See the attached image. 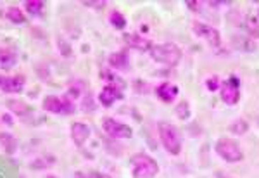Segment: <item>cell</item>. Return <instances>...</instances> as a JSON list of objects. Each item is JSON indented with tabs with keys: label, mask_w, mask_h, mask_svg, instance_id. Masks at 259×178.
Here are the masks:
<instances>
[{
	"label": "cell",
	"mask_w": 259,
	"mask_h": 178,
	"mask_svg": "<svg viewBox=\"0 0 259 178\" xmlns=\"http://www.w3.org/2000/svg\"><path fill=\"white\" fill-rule=\"evenodd\" d=\"M19 61V54L16 49L0 47V69L2 71H11Z\"/></svg>",
	"instance_id": "obj_16"
},
{
	"label": "cell",
	"mask_w": 259,
	"mask_h": 178,
	"mask_svg": "<svg viewBox=\"0 0 259 178\" xmlns=\"http://www.w3.org/2000/svg\"><path fill=\"white\" fill-rule=\"evenodd\" d=\"M99 78L102 81H106V85H112V86H118V88L124 90L126 88V81L121 78V74H118L116 71H112L111 68H102L99 71Z\"/></svg>",
	"instance_id": "obj_18"
},
{
	"label": "cell",
	"mask_w": 259,
	"mask_h": 178,
	"mask_svg": "<svg viewBox=\"0 0 259 178\" xmlns=\"http://www.w3.org/2000/svg\"><path fill=\"white\" fill-rule=\"evenodd\" d=\"M26 86V76L23 73L14 74V76H6V74H0V90L4 94H12L19 95Z\"/></svg>",
	"instance_id": "obj_9"
},
{
	"label": "cell",
	"mask_w": 259,
	"mask_h": 178,
	"mask_svg": "<svg viewBox=\"0 0 259 178\" xmlns=\"http://www.w3.org/2000/svg\"><path fill=\"white\" fill-rule=\"evenodd\" d=\"M207 6L209 7H221V6H228V2H207Z\"/></svg>",
	"instance_id": "obj_36"
},
{
	"label": "cell",
	"mask_w": 259,
	"mask_h": 178,
	"mask_svg": "<svg viewBox=\"0 0 259 178\" xmlns=\"http://www.w3.org/2000/svg\"><path fill=\"white\" fill-rule=\"evenodd\" d=\"M220 97L227 106H237L242 97V83L237 74H230L225 81H221Z\"/></svg>",
	"instance_id": "obj_6"
},
{
	"label": "cell",
	"mask_w": 259,
	"mask_h": 178,
	"mask_svg": "<svg viewBox=\"0 0 259 178\" xmlns=\"http://www.w3.org/2000/svg\"><path fill=\"white\" fill-rule=\"evenodd\" d=\"M232 45L240 52H256V42L249 36L244 35H233L232 36Z\"/></svg>",
	"instance_id": "obj_20"
},
{
	"label": "cell",
	"mask_w": 259,
	"mask_h": 178,
	"mask_svg": "<svg viewBox=\"0 0 259 178\" xmlns=\"http://www.w3.org/2000/svg\"><path fill=\"white\" fill-rule=\"evenodd\" d=\"M214 152L218 154L221 161L230 163V164L244 161V151H242V147L239 146V142L233 139H228V137H221V139L216 140Z\"/></svg>",
	"instance_id": "obj_4"
},
{
	"label": "cell",
	"mask_w": 259,
	"mask_h": 178,
	"mask_svg": "<svg viewBox=\"0 0 259 178\" xmlns=\"http://www.w3.org/2000/svg\"><path fill=\"white\" fill-rule=\"evenodd\" d=\"M81 4L85 7H89V9H95V11H102V9H106V6H107L106 0H83Z\"/></svg>",
	"instance_id": "obj_32"
},
{
	"label": "cell",
	"mask_w": 259,
	"mask_h": 178,
	"mask_svg": "<svg viewBox=\"0 0 259 178\" xmlns=\"http://www.w3.org/2000/svg\"><path fill=\"white\" fill-rule=\"evenodd\" d=\"M57 163V157L54 154H41V156H36L35 159L30 161V164H28V168L33 169V171H47V169L54 168Z\"/></svg>",
	"instance_id": "obj_17"
},
{
	"label": "cell",
	"mask_w": 259,
	"mask_h": 178,
	"mask_svg": "<svg viewBox=\"0 0 259 178\" xmlns=\"http://www.w3.org/2000/svg\"><path fill=\"white\" fill-rule=\"evenodd\" d=\"M175 114H177V118L180 121H187V119H190L192 116V107H190V102L189 101H180L177 106H175Z\"/></svg>",
	"instance_id": "obj_28"
},
{
	"label": "cell",
	"mask_w": 259,
	"mask_h": 178,
	"mask_svg": "<svg viewBox=\"0 0 259 178\" xmlns=\"http://www.w3.org/2000/svg\"><path fill=\"white\" fill-rule=\"evenodd\" d=\"M119 101H124V92L118 88V86H112V85H104L97 97V102L102 107H106V109H109V107H112Z\"/></svg>",
	"instance_id": "obj_10"
},
{
	"label": "cell",
	"mask_w": 259,
	"mask_h": 178,
	"mask_svg": "<svg viewBox=\"0 0 259 178\" xmlns=\"http://www.w3.org/2000/svg\"><path fill=\"white\" fill-rule=\"evenodd\" d=\"M104 147H106V151L109 152V154L116 156V157H119L124 152V147L119 144V140L109 139V137H107V139L104 140Z\"/></svg>",
	"instance_id": "obj_29"
},
{
	"label": "cell",
	"mask_w": 259,
	"mask_h": 178,
	"mask_svg": "<svg viewBox=\"0 0 259 178\" xmlns=\"http://www.w3.org/2000/svg\"><path fill=\"white\" fill-rule=\"evenodd\" d=\"M244 30L247 33L249 38H252L254 42L259 40V19L257 16H247V19L244 21Z\"/></svg>",
	"instance_id": "obj_26"
},
{
	"label": "cell",
	"mask_w": 259,
	"mask_h": 178,
	"mask_svg": "<svg viewBox=\"0 0 259 178\" xmlns=\"http://www.w3.org/2000/svg\"><path fill=\"white\" fill-rule=\"evenodd\" d=\"M249 121L245 118H235L232 123L228 125V131L232 135H235V137H242V135H245L249 131Z\"/></svg>",
	"instance_id": "obj_23"
},
{
	"label": "cell",
	"mask_w": 259,
	"mask_h": 178,
	"mask_svg": "<svg viewBox=\"0 0 259 178\" xmlns=\"http://www.w3.org/2000/svg\"><path fill=\"white\" fill-rule=\"evenodd\" d=\"M257 125H259V116H257Z\"/></svg>",
	"instance_id": "obj_39"
},
{
	"label": "cell",
	"mask_w": 259,
	"mask_h": 178,
	"mask_svg": "<svg viewBox=\"0 0 259 178\" xmlns=\"http://www.w3.org/2000/svg\"><path fill=\"white\" fill-rule=\"evenodd\" d=\"M109 24L114 30H118V31H123L124 28L128 26V19H126V16L123 14L121 11L118 9H112L109 12Z\"/></svg>",
	"instance_id": "obj_24"
},
{
	"label": "cell",
	"mask_w": 259,
	"mask_h": 178,
	"mask_svg": "<svg viewBox=\"0 0 259 178\" xmlns=\"http://www.w3.org/2000/svg\"><path fill=\"white\" fill-rule=\"evenodd\" d=\"M6 18L7 21H11L12 24H26L28 18H26V12H24V9H21V7L18 6H11L6 9Z\"/></svg>",
	"instance_id": "obj_21"
},
{
	"label": "cell",
	"mask_w": 259,
	"mask_h": 178,
	"mask_svg": "<svg viewBox=\"0 0 259 178\" xmlns=\"http://www.w3.org/2000/svg\"><path fill=\"white\" fill-rule=\"evenodd\" d=\"M45 178H59V176H56V175H52V173H49V175H45Z\"/></svg>",
	"instance_id": "obj_38"
},
{
	"label": "cell",
	"mask_w": 259,
	"mask_h": 178,
	"mask_svg": "<svg viewBox=\"0 0 259 178\" xmlns=\"http://www.w3.org/2000/svg\"><path fill=\"white\" fill-rule=\"evenodd\" d=\"M154 94H156V97L159 99L162 104H173L178 99L180 88L175 83H171V81H161V83L154 88Z\"/></svg>",
	"instance_id": "obj_13"
},
{
	"label": "cell",
	"mask_w": 259,
	"mask_h": 178,
	"mask_svg": "<svg viewBox=\"0 0 259 178\" xmlns=\"http://www.w3.org/2000/svg\"><path fill=\"white\" fill-rule=\"evenodd\" d=\"M97 107H99V102H97V99H95L94 92H92V90H85L83 97L80 99V109L83 113H94Z\"/></svg>",
	"instance_id": "obj_22"
},
{
	"label": "cell",
	"mask_w": 259,
	"mask_h": 178,
	"mask_svg": "<svg viewBox=\"0 0 259 178\" xmlns=\"http://www.w3.org/2000/svg\"><path fill=\"white\" fill-rule=\"evenodd\" d=\"M107 64L112 71H128L130 69V56L128 51H118V52H112L107 57Z\"/></svg>",
	"instance_id": "obj_15"
},
{
	"label": "cell",
	"mask_w": 259,
	"mask_h": 178,
	"mask_svg": "<svg viewBox=\"0 0 259 178\" xmlns=\"http://www.w3.org/2000/svg\"><path fill=\"white\" fill-rule=\"evenodd\" d=\"M7 109H9L11 114L18 116L21 121H30L33 116H35L33 107L26 101H23V99H9L7 101Z\"/></svg>",
	"instance_id": "obj_12"
},
{
	"label": "cell",
	"mask_w": 259,
	"mask_h": 178,
	"mask_svg": "<svg viewBox=\"0 0 259 178\" xmlns=\"http://www.w3.org/2000/svg\"><path fill=\"white\" fill-rule=\"evenodd\" d=\"M23 6H24V12H26V14L33 16V18H40V16L44 14V9L47 4H45L44 0H26Z\"/></svg>",
	"instance_id": "obj_25"
},
{
	"label": "cell",
	"mask_w": 259,
	"mask_h": 178,
	"mask_svg": "<svg viewBox=\"0 0 259 178\" xmlns=\"http://www.w3.org/2000/svg\"><path fill=\"white\" fill-rule=\"evenodd\" d=\"M56 45H57V51H59L62 57H69L71 54H73V47H71V43L62 35L56 36Z\"/></svg>",
	"instance_id": "obj_30"
},
{
	"label": "cell",
	"mask_w": 259,
	"mask_h": 178,
	"mask_svg": "<svg viewBox=\"0 0 259 178\" xmlns=\"http://www.w3.org/2000/svg\"><path fill=\"white\" fill-rule=\"evenodd\" d=\"M83 94H85V83L83 81H74V83H71L68 86V90H66V97H69L73 102H76L78 99L83 97Z\"/></svg>",
	"instance_id": "obj_27"
},
{
	"label": "cell",
	"mask_w": 259,
	"mask_h": 178,
	"mask_svg": "<svg viewBox=\"0 0 259 178\" xmlns=\"http://www.w3.org/2000/svg\"><path fill=\"white\" fill-rule=\"evenodd\" d=\"M74 178H87V175H85V173H81V171H78L76 175H74Z\"/></svg>",
	"instance_id": "obj_37"
},
{
	"label": "cell",
	"mask_w": 259,
	"mask_h": 178,
	"mask_svg": "<svg viewBox=\"0 0 259 178\" xmlns=\"http://www.w3.org/2000/svg\"><path fill=\"white\" fill-rule=\"evenodd\" d=\"M0 149L7 156H14L19 149V142L11 131H0Z\"/></svg>",
	"instance_id": "obj_19"
},
{
	"label": "cell",
	"mask_w": 259,
	"mask_h": 178,
	"mask_svg": "<svg viewBox=\"0 0 259 178\" xmlns=\"http://www.w3.org/2000/svg\"><path fill=\"white\" fill-rule=\"evenodd\" d=\"M157 134H159V140L162 144V147L166 149V152L171 156H180L183 149V140L180 135L178 128L171 123H159L157 125Z\"/></svg>",
	"instance_id": "obj_3"
},
{
	"label": "cell",
	"mask_w": 259,
	"mask_h": 178,
	"mask_svg": "<svg viewBox=\"0 0 259 178\" xmlns=\"http://www.w3.org/2000/svg\"><path fill=\"white\" fill-rule=\"evenodd\" d=\"M149 56L154 63L166 66V68H175L182 61L183 52L177 43L162 42V43H154L152 49L149 51Z\"/></svg>",
	"instance_id": "obj_1"
},
{
	"label": "cell",
	"mask_w": 259,
	"mask_h": 178,
	"mask_svg": "<svg viewBox=\"0 0 259 178\" xmlns=\"http://www.w3.org/2000/svg\"><path fill=\"white\" fill-rule=\"evenodd\" d=\"M69 137H71V142L74 144V147L81 149L92 137V128L83 121H74L69 126Z\"/></svg>",
	"instance_id": "obj_11"
},
{
	"label": "cell",
	"mask_w": 259,
	"mask_h": 178,
	"mask_svg": "<svg viewBox=\"0 0 259 178\" xmlns=\"http://www.w3.org/2000/svg\"><path fill=\"white\" fill-rule=\"evenodd\" d=\"M87 178H111L109 175H107V173H102V171H89L87 173Z\"/></svg>",
	"instance_id": "obj_35"
},
{
	"label": "cell",
	"mask_w": 259,
	"mask_h": 178,
	"mask_svg": "<svg viewBox=\"0 0 259 178\" xmlns=\"http://www.w3.org/2000/svg\"><path fill=\"white\" fill-rule=\"evenodd\" d=\"M185 6L192 12H202L204 9V2H200V0H187Z\"/></svg>",
	"instance_id": "obj_33"
},
{
	"label": "cell",
	"mask_w": 259,
	"mask_h": 178,
	"mask_svg": "<svg viewBox=\"0 0 259 178\" xmlns=\"http://www.w3.org/2000/svg\"><path fill=\"white\" fill-rule=\"evenodd\" d=\"M102 130L109 139H114V140H128L133 137L132 126L119 121V119H116V118H111V116H106V118L102 119Z\"/></svg>",
	"instance_id": "obj_7"
},
{
	"label": "cell",
	"mask_w": 259,
	"mask_h": 178,
	"mask_svg": "<svg viewBox=\"0 0 259 178\" xmlns=\"http://www.w3.org/2000/svg\"><path fill=\"white\" fill-rule=\"evenodd\" d=\"M220 86H221V81L216 74H212L206 80V90L207 92H220Z\"/></svg>",
	"instance_id": "obj_31"
},
{
	"label": "cell",
	"mask_w": 259,
	"mask_h": 178,
	"mask_svg": "<svg viewBox=\"0 0 259 178\" xmlns=\"http://www.w3.org/2000/svg\"><path fill=\"white\" fill-rule=\"evenodd\" d=\"M0 123H4V125H7V126H12L14 125V118H12L11 113H4V114H0Z\"/></svg>",
	"instance_id": "obj_34"
},
{
	"label": "cell",
	"mask_w": 259,
	"mask_h": 178,
	"mask_svg": "<svg viewBox=\"0 0 259 178\" xmlns=\"http://www.w3.org/2000/svg\"><path fill=\"white\" fill-rule=\"evenodd\" d=\"M257 19H259V11H257Z\"/></svg>",
	"instance_id": "obj_40"
},
{
	"label": "cell",
	"mask_w": 259,
	"mask_h": 178,
	"mask_svg": "<svg viewBox=\"0 0 259 178\" xmlns=\"http://www.w3.org/2000/svg\"><path fill=\"white\" fill-rule=\"evenodd\" d=\"M192 30H194L195 36L206 40L209 43V47L212 49H220L221 47V35L216 28H212L211 24H206L202 21H194L192 23Z\"/></svg>",
	"instance_id": "obj_8"
},
{
	"label": "cell",
	"mask_w": 259,
	"mask_h": 178,
	"mask_svg": "<svg viewBox=\"0 0 259 178\" xmlns=\"http://www.w3.org/2000/svg\"><path fill=\"white\" fill-rule=\"evenodd\" d=\"M41 109L57 116H71L76 113V104L66 95H47L41 101Z\"/></svg>",
	"instance_id": "obj_5"
},
{
	"label": "cell",
	"mask_w": 259,
	"mask_h": 178,
	"mask_svg": "<svg viewBox=\"0 0 259 178\" xmlns=\"http://www.w3.org/2000/svg\"><path fill=\"white\" fill-rule=\"evenodd\" d=\"M123 42L126 43V47L135 49L140 52H149L152 49V42L145 36H142L140 33H123Z\"/></svg>",
	"instance_id": "obj_14"
},
{
	"label": "cell",
	"mask_w": 259,
	"mask_h": 178,
	"mask_svg": "<svg viewBox=\"0 0 259 178\" xmlns=\"http://www.w3.org/2000/svg\"><path fill=\"white\" fill-rule=\"evenodd\" d=\"M133 178H154L159 173V164L147 152H137L130 157Z\"/></svg>",
	"instance_id": "obj_2"
}]
</instances>
